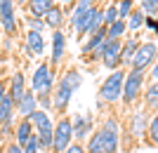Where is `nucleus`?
<instances>
[{
    "label": "nucleus",
    "mask_w": 158,
    "mask_h": 153,
    "mask_svg": "<svg viewBox=\"0 0 158 153\" xmlns=\"http://www.w3.org/2000/svg\"><path fill=\"white\" fill-rule=\"evenodd\" d=\"M120 141H123V125L116 115H106L102 125L94 127L90 139L85 141L87 153H120Z\"/></svg>",
    "instance_id": "1"
},
{
    "label": "nucleus",
    "mask_w": 158,
    "mask_h": 153,
    "mask_svg": "<svg viewBox=\"0 0 158 153\" xmlns=\"http://www.w3.org/2000/svg\"><path fill=\"white\" fill-rule=\"evenodd\" d=\"M125 75H127V68H118V71H113L104 78V83L99 85V104L102 106H113V104H118L123 101V85H125Z\"/></svg>",
    "instance_id": "2"
},
{
    "label": "nucleus",
    "mask_w": 158,
    "mask_h": 153,
    "mask_svg": "<svg viewBox=\"0 0 158 153\" xmlns=\"http://www.w3.org/2000/svg\"><path fill=\"white\" fill-rule=\"evenodd\" d=\"M146 83H149L146 71H127L125 85H123V104L125 106H135L137 101H142Z\"/></svg>",
    "instance_id": "3"
},
{
    "label": "nucleus",
    "mask_w": 158,
    "mask_h": 153,
    "mask_svg": "<svg viewBox=\"0 0 158 153\" xmlns=\"http://www.w3.org/2000/svg\"><path fill=\"white\" fill-rule=\"evenodd\" d=\"M54 87H57V78H54V68L50 64H40L35 66L31 75V90L35 97H52Z\"/></svg>",
    "instance_id": "4"
},
{
    "label": "nucleus",
    "mask_w": 158,
    "mask_h": 153,
    "mask_svg": "<svg viewBox=\"0 0 158 153\" xmlns=\"http://www.w3.org/2000/svg\"><path fill=\"white\" fill-rule=\"evenodd\" d=\"M158 61V42H153V40H142L137 47V52H135V57H132L130 61V68L127 71H146L149 73V68L153 66Z\"/></svg>",
    "instance_id": "5"
},
{
    "label": "nucleus",
    "mask_w": 158,
    "mask_h": 153,
    "mask_svg": "<svg viewBox=\"0 0 158 153\" xmlns=\"http://www.w3.org/2000/svg\"><path fill=\"white\" fill-rule=\"evenodd\" d=\"M73 144V125L71 115H59L54 120V141H52V153H66V148Z\"/></svg>",
    "instance_id": "6"
},
{
    "label": "nucleus",
    "mask_w": 158,
    "mask_h": 153,
    "mask_svg": "<svg viewBox=\"0 0 158 153\" xmlns=\"http://www.w3.org/2000/svg\"><path fill=\"white\" fill-rule=\"evenodd\" d=\"M149 120H151V111L149 108H137L127 115V134H130L132 141L144 139L146 132H149Z\"/></svg>",
    "instance_id": "7"
},
{
    "label": "nucleus",
    "mask_w": 158,
    "mask_h": 153,
    "mask_svg": "<svg viewBox=\"0 0 158 153\" xmlns=\"http://www.w3.org/2000/svg\"><path fill=\"white\" fill-rule=\"evenodd\" d=\"M71 125H73V141H78V144H85L90 139V134L94 132V118L90 113L71 115Z\"/></svg>",
    "instance_id": "8"
},
{
    "label": "nucleus",
    "mask_w": 158,
    "mask_h": 153,
    "mask_svg": "<svg viewBox=\"0 0 158 153\" xmlns=\"http://www.w3.org/2000/svg\"><path fill=\"white\" fill-rule=\"evenodd\" d=\"M120 50H123V40H109L104 50V59H102V66L113 73L120 68Z\"/></svg>",
    "instance_id": "9"
},
{
    "label": "nucleus",
    "mask_w": 158,
    "mask_h": 153,
    "mask_svg": "<svg viewBox=\"0 0 158 153\" xmlns=\"http://www.w3.org/2000/svg\"><path fill=\"white\" fill-rule=\"evenodd\" d=\"M139 42H142V40H139L137 35H130V33L123 38V50H120V68H130V61H132V57H135V52H137Z\"/></svg>",
    "instance_id": "10"
},
{
    "label": "nucleus",
    "mask_w": 158,
    "mask_h": 153,
    "mask_svg": "<svg viewBox=\"0 0 158 153\" xmlns=\"http://www.w3.org/2000/svg\"><path fill=\"white\" fill-rule=\"evenodd\" d=\"M35 111H38V97H35L33 90H26V94L17 101V113H19L21 118H31Z\"/></svg>",
    "instance_id": "11"
},
{
    "label": "nucleus",
    "mask_w": 158,
    "mask_h": 153,
    "mask_svg": "<svg viewBox=\"0 0 158 153\" xmlns=\"http://www.w3.org/2000/svg\"><path fill=\"white\" fill-rule=\"evenodd\" d=\"M31 137H35V130H33L31 120H28V118H21L19 123H17V127H14V141L24 148V146L28 144V139H31Z\"/></svg>",
    "instance_id": "12"
},
{
    "label": "nucleus",
    "mask_w": 158,
    "mask_h": 153,
    "mask_svg": "<svg viewBox=\"0 0 158 153\" xmlns=\"http://www.w3.org/2000/svg\"><path fill=\"white\" fill-rule=\"evenodd\" d=\"M28 120H31V125H33V130H35V134L47 132V130H54L52 115L47 113V111H43V108H38V111H35V113H33Z\"/></svg>",
    "instance_id": "13"
},
{
    "label": "nucleus",
    "mask_w": 158,
    "mask_h": 153,
    "mask_svg": "<svg viewBox=\"0 0 158 153\" xmlns=\"http://www.w3.org/2000/svg\"><path fill=\"white\" fill-rule=\"evenodd\" d=\"M66 57V33L54 31L52 33V64H61Z\"/></svg>",
    "instance_id": "14"
},
{
    "label": "nucleus",
    "mask_w": 158,
    "mask_h": 153,
    "mask_svg": "<svg viewBox=\"0 0 158 153\" xmlns=\"http://www.w3.org/2000/svg\"><path fill=\"white\" fill-rule=\"evenodd\" d=\"M64 21H66V10L61 5H54L52 10L45 14V26L52 28V31H61Z\"/></svg>",
    "instance_id": "15"
},
{
    "label": "nucleus",
    "mask_w": 158,
    "mask_h": 153,
    "mask_svg": "<svg viewBox=\"0 0 158 153\" xmlns=\"http://www.w3.org/2000/svg\"><path fill=\"white\" fill-rule=\"evenodd\" d=\"M57 85H64V87H69L71 92H76V90L83 85V73H80L78 68H66L64 75L57 80Z\"/></svg>",
    "instance_id": "16"
},
{
    "label": "nucleus",
    "mask_w": 158,
    "mask_h": 153,
    "mask_svg": "<svg viewBox=\"0 0 158 153\" xmlns=\"http://www.w3.org/2000/svg\"><path fill=\"white\" fill-rule=\"evenodd\" d=\"M104 40H106V26H102V28L97 31V33L87 35V40L83 42V47H80V52L85 54V57H90V54H92L94 50H97V47L102 45V42H104Z\"/></svg>",
    "instance_id": "17"
},
{
    "label": "nucleus",
    "mask_w": 158,
    "mask_h": 153,
    "mask_svg": "<svg viewBox=\"0 0 158 153\" xmlns=\"http://www.w3.org/2000/svg\"><path fill=\"white\" fill-rule=\"evenodd\" d=\"M26 50H28V54H35V57H40L45 52V38H43V33L26 31Z\"/></svg>",
    "instance_id": "18"
},
{
    "label": "nucleus",
    "mask_w": 158,
    "mask_h": 153,
    "mask_svg": "<svg viewBox=\"0 0 158 153\" xmlns=\"http://www.w3.org/2000/svg\"><path fill=\"white\" fill-rule=\"evenodd\" d=\"M7 94H10L14 101H19L21 97L26 94V78H24V73H14L12 78H10V90H7Z\"/></svg>",
    "instance_id": "19"
},
{
    "label": "nucleus",
    "mask_w": 158,
    "mask_h": 153,
    "mask_svg": "<svg viewBox=\"0 0 158 153\" xmlns=\"http://www.w3.org/2000/svg\"><path fill=\"white\" fill-rule=\"evenodd\" d=\"M14 111H17V101L10 94H5V99L0 101V125H12Z\"/></svg>",
    "instance_id": "20"
},
{
    "label": "nucleus",
    "mask_w": 158,
    "mask_h": 153,
    "mask_svg": "<svg viewBox=\"0 0 158 153\" xmlns=\"http://www.w3.org/2000/svg\"><path fill=\"white\" fill-rule=\"evenodd\" d=\"M54 5H57L54 0H28V2H26L31 17H38V19H45V14L50 12Z\"/></svg>",
    "instance_id": "21"
},
{
    "label": "nucleus",
    "mask_w": 158,
    "mask_h": 153,
    "mask_svg": "<svg viewBox=\"0 0 158 153\" xmlns=\"http://www.w3.org/2000/svg\"><path fill=\"white\" fill-rule=\"evenodd\" d=\"M142 104H144V108H156L158 104V80H149L144 87V97H142Z\"/></svg>",
    "instance_id": "22"
},
{
    "label": "nucleus",
    "mask_w": 158,
    "mask_h": 153,
    "mask_svg": "<svg viewBox=\"0 0 158 153\" xmlns=\"http://www.w3.org/2000/svg\"><path fill=\"white\" fill-rule=\"evenodd\" d=\"M144 24H146V14L139 10V7H135L130 12V17H127V33L130 35H135L137 31H142L144 28Z\"/></svg>",
    "instance_id": "23"
},
{
    "label": "nucleus",
    "mask_w": 158,
    "mask_h": 153,
    "mask_svg": "<svg viewBox=\"0 0 158 153\" xmlns=\"http://www.w3.org/2000/svg\"><path fill=\"white\" fill-rule=\"evenodd\" d=\"M127 35V21L125 19H118L116 24L106 26V38L109 40H123Z\"/></svg>",
    "instance_id": "24"
},
{
    "label": "nucleus",
    "mask_w": 158,
    "mask_h": 153,
    "mask_svg": "<svg viewBox=\"0 0 158 153\" xmlns=\"http://www.w3.org/2000/svg\"><path fill=\"white\" fill-rule=\"evenodd\" d=\"M102 19H104V26H111V24H116V21L120 19L116 0H111V2H106V5L102 7Z\"/></svg>",
    "instance_id": "25"
},
{
    "label": "nucleus",
    "mask_w": 158,
    "mask_h": 153,
    "mask_svg": "<svg viewBox=\"0 0 158 153\" xmlns=\"http://www.w3.org/2000/svg\"><path fill=\"white\" fill-rule=\"evenodd\" d=\"M146 141L151 146L158 148V113H151V120H149V132H146Z\"/></svg>",
    "instance_id": "26"
},
{
    "label": "nucleus",
    "mask_w": 158,
    "mask_h": 153,
    "mask_svg": "<svg viewBox=\"0 0 158 153\" xmlns=\"http://www.w3.org/2000/svg\"><path fill=\"white\" fill-rule=\"evenodd\" d=\"M116 5H118V17L127 21V17H130V12L137 7V2H135V0H116Z\"/></svg>",
    "instance_id": "27"
},
{
    "label": "nucleus",
    "mask_w": 158,
    "mask_h": 153,
    "mask_svg": "<svg viewBox=\"0 0 158 153\" xmlns=\"http://www.w3.org/2000/svg\"><path fill=\"white\" fill-rule=\"evenodd\" d=\"M137 7L146 17H158V0H139Z\"/></svg>",
    "instance_id": "28"
},
{
    "label": "nucleus",
    "mask_w": 158,
    "mask_h": 153,
    "mask_svg": "<svg viewBox=\"0 0 158 153\" xmlns=\"http://www.w3.org/2000/svg\"><path fill=\"white\" fill-rule=\"evenodd\" d=\"M26 28L28 31H35V33H43L45 31V19H38V17H28L26 19Z\"/></svg>",
    "instance_id": "29"
},
{
    "label": "nucleus",
    "mask_w": 158,
    "mask_h": 153,
    "mask_svg": "<svg viewBox=\"0 0 158 153\" xmlns=\"http://www.w3.org/2000/svg\"><path fill=\"white\" fill-rule=\"evenodd\" d=\"M97 5V0H78L76 5H73V10H71V14H80V12H87L90 7H94Z\"/></svg>",
    "instance_id": "30"
},
{
    "label": "nucleus",
    "mask_w": 158,
    "mask_h": 153,
    "mask_svg": "<svg viewBox=\"0 0 158 153\" xmlns=\"http://www.w3.org/2000/svg\"><path fill=\"white\" fill-rule=\"evenodd\" d=\"M14 14V0H0V17Z\"/></svg>",
    "instance_id": "31"
},
{
    "label": "nucleus",
    "mask_w": 158,
    "mask_h": 153,
    "mask_svg": "<svg viewBox=\"0 0 158 153\" xmlns=\"http://www.w3.org/2000/svg\"><path fill=\"white\" fill-rule=\"evenodd\" d=\"M24 153H40V148H38V137H31V139H28V144L24 146Z\"/></svg>",
    "instance_id": "32"
},
{
    "label": "nucleus",
    "mask_w": 158,
    "mask_h": 153,
    "mask_svg": "<svg viewBox=\"0 0 158 153\" xmlns=\"http://www.w3.org/2000/svg\"><path fill=\"white\" fill-rule=\"evenodd\" d=\"M144 28H149L151 33H156V35H158V17H146Z\"/></svg>",
    "instance_id": "33"
},
{
    "label": "nucleus",
    "mask_w": 158,
    "mask_h": 153,
    "mask_svg": "<svg viewBox=\"0 0 158 153\" xmlns=\"http://www.w3.org/2000/svg\"><path fill=\"white\" fill-rule=\"evenodd\" d=\"M66 153H87V151H85V144H78V141H73L71 146L66 148Z\"/></svg>",
    "instance_id": "34"
},
{
    "label": "nucleus",
    "mask_w": 158,
    "mask_h": 153,
    "mask_svg": "<svg viewBox=\"0 0 158 153\" xmlns=\"http://www.w3.org/2000/svg\"><path fill=\"white\" fill-rule=\"evenodd\" d=\"M5 153H24V148L17 141H10V144H5Z\"/></svg>",
    "instance_id": "35"
},
{
    "label": "nucleus",
    "mask_w": 158,
    "mask_h": 153,
    "mask_svg": "<svg viewBox=\"0 0 158 153\" xmlns=\"http://www.w3.org/2000/svg\"><path fill=\"white\" fill-rule=\"evenodd\" d=\"M146 75H149V80H158V61L149 68V73H146Z\"/></svg>",
    "instance_id": "36"
},
{
    "label": "nucleus",
    "mask_w": 158,
    "mask_h": 153,
    "mask_svg": "<svg viewBox=\"0 0 158 153\" xmlns=\"http://www.w3.org/2000/svg\"><path fill=\"white\" fill-rule=\"evenodd\" d=\"M5 94H7V85H5V83H0V101L5 99Z\"/></svg>",
    "instance_id": "37"
},
{
    "label": "nucleus",
    "mask_w": 158,
    "mask_h": 153,
    "mask_svg": "<svg viewBox=\"0 0 158 153\" xmlns=\"http://www.w3.org/2000/svg\"><path fill=\"white\" fill-rule=\"evenodd\" d=\"M61 2H64L66 7H73V5H76V2H78V0H61Z\"/></svg>",
    "instance_id": "38"
},
{
    "label": "nucleus",
    "mask_w": 158,
    "mask_h": 153,
    "mask_svg": "<svg viewBox=\"0 0 158 153\" xmlns=\"http://www.w3.org/2000/svg\"><path fill=\"white\" fill-rule=\"evenodd\" d=\"M24 2H28V0H14V5H24Z\"/></svg>",
    "instance_id": "39"
},
{
    "label": "nucleus",
    "mask_w": 158,
    "mask_h": 153,
    "mask_svg": "<svg viewBox=\"0 0 158 153\" xmlns=\"http://www.w3.org/2000/svg\"><path fill=\"white\" fill-rule=\"evenodd\" d=\"M153 113H158V104H156V108H153Z\"/></svg>",
    "instance_id": "40"
},
{
    "label": "nucleus",
    "mask_w": 158,
    "mask_h": 153,
    "mask_svg": "<svg viewBox=\"0 0 158 153\" xmlns=\"http://www.w3.org/2000/svg\"><path fill=\"white\" fill-rule=\"evenodd\" d=\"M0 153H5V148H2V151H0Z\"/></svg>",
    "instance_id": "41"
}]
</instances>
